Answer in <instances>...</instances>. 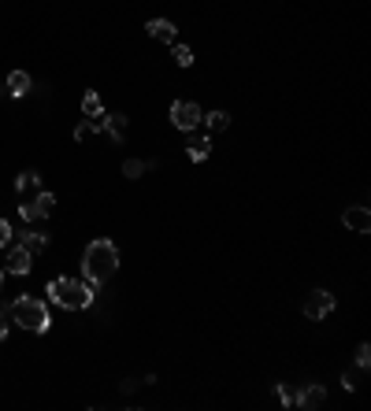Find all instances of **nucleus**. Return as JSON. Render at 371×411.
<instances>
[{"instance_id": "423d86ee", "label": "nucleus", "mask_w": 371, "mask_h": 411, "mask_svg": "<svg viewBox=\"0 0 371 411\" xmlns=\"http://www.w3.org/2000/svg\"><path fill=\"white\" fill-rule=\"evenodd\" d=\"M331 312H334V293H327V289H315V293H309V300H304V315H309L312 323L327 319Z\"/></svg>"}, {"instance_id": "f03ea898", "label": "nucleus", "mask_w": 371, "mask_h": 411, "mask_svg": "<svg viewBox=\"0 0 371 411\" xmlns=\"http://www.w3.org/2000/svg\"><path fill=\"white\" fill-rule=\"evenodd\" d=\"M49 297L52 304L63 308V312H82V308L93 304V289L78 278H52L49 282Z\"/></svg>"}, {"instance_id": "2eb2a0df", "label": "nucleus", "mask_w": 371, "mask_h": 411, "mask_svg": "<svg viewBox=\"0 0 371 411\" xmlns=\"http://www.w3.org/2000/svg\"><path fill=\"white\" fill-rule=\"evenodd\" d=\"M82 112H86V119L104 115V104H101V97H97L93 89H86V93H82Z\"/></svg>"}, {"instance_id": "412c9836", "label": "nucleus", "mask_w": 371, "mask_h": 411, "mask_svg": "<svg viewBox=\"0 0 371 411\" xmlns=\"http://www.w3.org/2000/svg\"><path fill=\"white\" fill-rule=\"evenodd\" d=\"M8 241H12V223H8V219H0V249H4Z\"/></svg>"}, {"instance_id": "f3484780", "label": "nucleus", "mask_w": 371, "mask_h": 411, "mask_svg": "<svg viewBox=\"0 0 371 411\" xmlns=\"http://www.w3.org/2000/svg\"><path fill=\"white\" fill-rule=\"evenodd\" d=\"M204 123H208V130H212V134H223V130L230 126V115H227V112H208Z\"/></svg>"}, {"instance_id": "f257e3e1", "label": "nucleus", "mask_w": 371, "mask_h": 411, "mask_svg": "<svg viewBox=\"0 0 371 411\" xmlns=\"http://www.w3.org/2000/svg\"><path fill=\"white\" fill-rule=\"evenodd\" d=\"M82 271H86V278L93 282V286H104V282H112V274L119 271V249H115L108 237H97V241H89L86 252H82Z\"/></svg>"}, {"instance_id": "6ab92c4d", "label": "nucleus", "mask_w": 371, "mask_h": 411, "mask_svg": "<svg viewBox=\"0 0 371 411\" xmlns=\"http://www.w3.org/2000/svg\"><path fill=\"white\" fill-rule=\"evenodd\" d=\"M275 393H278V400H283V404H297V393L289 389V386H278Z\"/></svg>"}, {"instance_id": "393cba45", "label": "nucleus", "mask_w": 371, "mask_h": 411, "mask_svg": "<svg viewBox=\"0 0 371 411\" xmlns=\"http://www.w3.org/2000/svg\"><path fill=\"white\" fill-rule=\"evenodd\" d=\"M4 97H12V93H8V86H0V100H4Z\"/></svg>"}, {"instance_id": "7ed1b4c3", "label": "nucleus", "mask_w": 371, "mask_h": 411, "mask_svg": "<svg viewBox=\"0 0 371 411\" xmlns=\"http://www.w3.org/2000/svg\"><path fill=\"white\" fill-rule=\"evenodd\" d=\"M8 319H12V326H23V330H30V334L49 330V308H45V300H38V297L12 300V304H8Z\"/></svg>"}, {"instance_id": "f8f14e48", "label": "nucleus", "mask_w": 371, "mask_h": 411, "mask_svg": "<svg viewBox=\"0 0 371 411\" xmlns=\"http://www.w3.org/2000/svg\"><path fill=\"white\" fill-rule=\"evenodd\" d=\"M186 156L193 163L208 160V156H212V141H208V137H189V141H186Z\"/></svg>"}, {"instance_id": "a211bd4d", "label": "nucleus", "mask_w": 371, "mask_h": 411, "mask_svg": "<svg viewBox=\"0 0 371 411\" xmlns=\"http://www.w3.org/2000/svg\"><path fill=\"white\" fill-rule=\"evenodd\" d=\"M175 63H178V67H189V63H193V49H186V45H175Z\"/></svg>"}, {"instance_id": "aec40b11", "label": "nucleus", "mask_w": 371, "mask_h": 411, "mask_svg": "<svg viewBox=\"0 0 371 411\" xmlns=\"http://www.w3.org/2000/svg\"><path fill=\"white\" fill-rule=\"evenodd\" d=\"M357 363L360 367H371V349L368 345H357Z\"/></svg>"}, {"instance_id": "1a4fd4ad", "label": "nucleus", "mask_w": 371, "mask_h": 411, "mask_svg": "<svg viewBox=\"0 0 371 411\" xmlns=\"http://www.w3.org/2000/svg\"><path fill=\"white\" fill-rule=\"evenodd\" d=\"M323 400H327V389L323 386H301V393H297V404L309 408V411L323 408Z\"/></svg>"}, {"instance_id": "a878e982", "label": "nucleus", "mask_w": 371, "mask_h": 411, "mask_svg": "<svg viewBox=\"0 0 371 411\" xmlns=\"http://www.w3.org/2000/svg\"><path fill=\"white\" fill-rule=\"evenodd\" d=\"M0 289H4V267H0Z\"/></svg>"}, {"instance_id": "4be33fe9", "label": "nucleus", "mask_w": 371, "mask_h": 411, "mask_svg": "<svg viewBox=\"0 0 371 411\" xmlns=\"http://www.w3.org/2000/svg\"><path fill=\"white\" fill-rule=\"evenodd\" d=\"M8 323H12V319H8V308H0V341L8 337Z\"/></svg>"}, {"instance_id": "9b49d317", "label": "nucleus", "mask_w": 371, "mask_h": 411, "mask_svg": "<svg viewBox=\"0 0 371 411\" xmlns=\"http://www.w3.org/2000/svg\"><path fill=\"white\" fill-rule=\"evenodd\" d=\"M4 86H8V93H12V97H26V93L34 89V78L26 75V71H12Z\"/></svg>"}, {"instance_id": "0eeeda50", "label": "nucleus", "mask_w": 371, "mask_h": 411, "mask_svg": "<svg viewBox=\"0 0 371 411\" xmlns=\"http://www.w3.org/2000/svg\"><path fill=\"white\" fill-rule=\"evenodd\" d=\"M4 271L8 274H30L34 271V252H26L23 245H12V249H8V256H4Z\"/></svg>"}, {"instance_id": "6e6552de", "label": "nucleus", "mask_w": 371, "mask_h": 411, "mask_svg": "<svg viewBox=\"0 0 371 411\" xmlns=\"http://www.w3.org/2000/svg\"><path fill=\"white\" fill-rule=\"evenodd\" d=\"M342 223H346V230H352V234H368L371 230V212L364 204H352V208H346Z\"/></svg>"}, {"instance_id": "5701e85b", "label": "nucleus", "mask_w": 371, "mask_h": 411, "mask_svg": "<svg viewBox=\"0 0 371 411\" xmlns=\"http://www.w3.org/2000/svg\"><path fill=\"white\" fill-rule=\"evenodd\" d=\"M82 137H89V123H78L75 126V141H82Z\"/></svg>"}, {"instance_id": "4468645a", "label": "nucleus", "mask_w": 371, "mask_h": 411, "mask_svg": "<svg viewBox=\"0 0 371 411\" xmlns=\"http://www.w3.org/2000/svg\"><path fill=\"white\" fill-rule=\"evenodd\" d=\"M15 189H19V193H38V189H41V175H38V171H23V175L15 178Z\"/></svg>"}, {"instance_id": "20e7f679", "label": "nucleus", "mask_w": 371, "mask_h": 411, "mask_svg": "<svg viewBox=\"0 0 371 411\" xmlns=\"http://www.w3.org/2000/svg\"><path fill=\"white\" fill-rule=\"evenodd\" d=\"M201 119H204V112H201V104H193V100H175V104H171V123H175L182 134H193L197 126H201Z\"/></svg>"}, {"instance_id": "dca6fc26", "label": "nucleus", "mask_w": 371, "mask_h": 411, "mask_svg": "<svg viewBox=\"0 0 371 411\" xmlns=\"http://www.w3.org/2000/svg\"><path fill=\"white\" fill-rule=\"evenodd\" d=\"M152 167H156L152 160H126V163H123V175H126V178H141L145 171H152Z\"/></svg>"}, {"instance_id": "ddd939ff", "label": "nucleus", "mask_w": 371, "mask_h": 411, "mask_svg": "<svg viewBox=\"0 0 371 411\" xmlns=\"http://www.w3.org/2000/svg\"><path fill=\"white\" fill-rule=\"evenodd\" d=\"M19 245H23L26 252H34V256H38V252H45V249H49V234L30 230V234H23V237H19Z\"/></svg>"}, {"instance_id": "b1692460", "label": "nucleus", "mask_w": 371, "mask_h": 411, "mask_svg": "<svg viewBox=\"0 0 371 411\" xmlns=\"http://www.w3.org/2000/svg\"><path fill=\"white\" fill-rule=\"evenodd\" d=\"M119 389H123V393H134V389H138V378H126Z\"/></svg>"}, {"instance_id": "9d476101", "label": "nucleus", "mask_w": 371, "mask_h": 411, "mask_svg": "<svg viewBox=\"0 0 371 411\" xmlns=\"http://www.w3.org/2000/svg\"><path fill=\"white\" fill-rule=\"evenodd\" d=\"M145 30H149V34H152V38H156V41L171 45V41H175V34H178V26L171 23V19H149V26H145Z\"/></svg>"}, {"instance_id": "39448f33", "label": "nucleus", "mask_w": 371, "mask_h": 411, "mask_svg": "<svg viewBox=\"0 0 371 411\" xmlns=\"http://www.w3.org/2000/svg\"><path fill=\"white\" fill-rule=\"evenodd\" d=\"M52 208H56V197L45 193V189H38V197H34L30 204H23L19 215H23V223H41V219L52 215Z\"/></svg>"}]
</instances>
